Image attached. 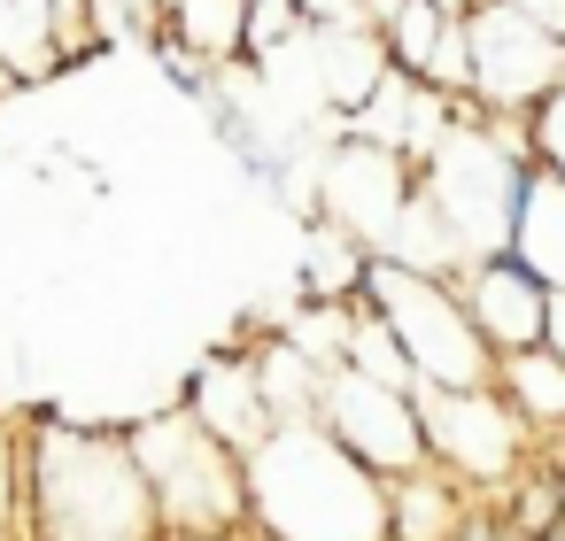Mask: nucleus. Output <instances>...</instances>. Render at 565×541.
<instances>
[{
    "mask_svg": "<svg viewBox=\"0 0 565 541\" xmlns=\"http://www.w3.org/2000/svg\"><path fill=\"white\" fill-rule=\"evenodd\" d=\"M186 410L225 441V448H256L279 418H271V402H264V387H256V356H210L194 379H186Z\"/></svg>",
    "mask_w": 565,
    "mask_h": 541,
    "instance_id": "13",
    "label": "nucleus"
},
{
    "mask_svg": "<svg viewBox=\"0 0 565 541\" xmlns=\"http://www.w3.org/2000/svg\"><path fill=\"white\" fill-rule=\"evenodd\" d=\"M526 132H534V163H542L550 178H565V86L534 101V117H526Z\"/></svg>",
    "mask_w": 565,
    "mask_h": 541,
    "instance_id": "19",
    "label": "nucleus"
},
{
    "mask_svg": "<svg viewBox=\"0 0 565 541\" xmlns=\"http://www.w3.org/2000/svg\"><path fill=\"white\" fill-rule=\"evenodd\" d=\"M495 394H503V410L534 433V441H550V433H565V356L542 340V348H519V356H495V379H488Z\"/></svg>",
    "mask_w": 565,
    "mask_h": 541,
    "instance_id": "14",
    "label": "nucleus"
},
{
    "mask_svg": "<svg viewBox=\"0 0 565 541\" xmlns=\"http://www.w3.org/2000/svg\"><path fill=\"white\" fill-rule=\"evenodd\" d=\"M63 71L55 55V0H0V78L24 86Z\"/></svg>",
    "mask_w": 565,
    "mask_h": 541,
    "instance_id": "17",
    "label": "nucleus"
},
{
    "mask_svg": "<svg viewBox=\"0 0 565 541\" xmlns=\"http://www.w3.org/2000/svg\"><path fill=\"white\" fill-rule=\"evenodd\" d=\"M542 340H550V348L565 356V294H557V286H550V317H542Z\"/></svg>",
    "mask_w": 565,
    "mask_h": 541,
    "instance_id": "23",
    "label": "nucleus"
},
{
    "mask_svg": "<svg viewBox=\"0 0 565 541\" xmlns=\"http://www.w3.org/2000/svg\"><path fill=\"white\" fill-rule=\"evenodd\" d=\"M125 456L140 464V487L156 502L163 541H225L248 533V456L225 448L194 410H163L125 433Z\"/></svg>",
    "mask_w": 565,
    "mask_h": 541,
    "instance_id": "3",
    "label": "nucleus"
},
{
    "mask_svg": "<svg viewBox=\"0 0 565 541\" xmlns=\"http://www.w3.org/2000/svg\"><path fill=\"white\" fill-rule=\"evenodd\" d=\"M256 541H387V479L364 472L318 418H287L248 448Z\"/></svg>",
    "mask_w": 565,
    "mask_h": 541,
    "instance_id": "1",
    "label": "nucleus"
},
{
    "mask_svg": "<svg viewBox=\"0 0 565 541\" xmlns=\"http://www.w3.org/2000/svg\"><path fill=\"white\" fill-rule=\"evenodd\" d=\"M32 510H40V541H163L140 464L125 456V433L47 425L32 456Z\"/></svg>",
    "mask_w": 565,
    "mask_h": 541,
    "instance_id": "4",
    "label": "nucleus"
},
{
    "mask_svg": "<svg viewBox=\"0 0 565 541\" xmlns=\"http://www.w3.org/2000/svg\"><path fill=\"white\" fill-rule=\"evenodd\" d=\"M418 433H426V464L465 495H503L542 448L503 410L495 387H418Z\"/></svg>",
    "mask_w": 565,
    "mask_h": 541,
    "instance_id": "6",
    "label": "nucleus"
},
{
    "mask_svg": "<svg viewBox=\"0 0 565 541\" xmlns=\"http://www.w3.org/2000/svg\"><path fill=\"white\" fill-rule=\"evenodd\" d=\"M380 55H387V71H403V78H418V86H434V94H449V101L472 94L465 17H441L434 0H403V9L380 24Z\"/></svg>",
    "mask_w": 565,
    "mask_h": 541,
    "instance_id": "12",
    "label": "nucleus"
},
{
    "mask_svg": "<svg viewBox=\"0 0 565 541\" xmlns=\"http://www.w3.org/2000/svg\"><path fill=\"white\" fill-rule=\"evenodd\" d=\"M356 302L387 317V333L403 340V364H411L418 387H488L495 379V356L472 333L465 294H457L449 271H418L403 256H372Z\"/></svg>",
    "mask_w": 565,
    "mask_h": 541,
    "instance_id": "5",
    "label": "nucleus"
},
{
    "mask_svg": "<svg viewBox=\"0 0 565 541\" xmlns=\"http://www.w3.org/2000/svg\"><path fill=\"white\" fill-rule=\"evenodd\" d=\"M341 125H349V140H372V148H387V155H403L418 171L441 148V132L457 125V101L434 94V86H418V78H403V71H380V86Z\"/></svg>",
    "mask_w": 565,
    "mask_h": 541,
    "instance_id": "11",
    "label": "nucleus"
},
{
    "mask_svg": "<svg viewBox=\"0 0 565 541\" xmlns=\"http://www.w3.org/2000/svg\"><path fill=\"white\" fill-rule=\"evenodd\" d=\"M511 9H519L526 24H542L550 40H565V0H511Z\"/></svg>",
    "mask_w": 565,
    "mask_h": 541,
    "instance_id": "21",
    "label": "nucleus"
},
{
    "mask_svg": "<svg viewBox=\"0 0 565 541\" xmlns=\"http://www.w3.org/2000/svg\"><path fill=\"white\" fill-rule=\"evenodd\" d=\"M434 9H441V17H472V9H480V0H434Z\"/></svg>",
    "mask_w": 565,
    "mask_h": 541,
    "instance_id": "25",
    "label": "nucleus"
},
{
    "mask_svg": "<svg viewBox=\"0 0 565 541\" xmlns=\"http://www.w3.org/2000/svg\"><path fill=\"white\" fill-rule=\"evenodd\" d=\"M179 9V40L217 63V55H241V24H248V0H171Z\"/></svg>",
    "mask_w": 565,
    "mask_h": 541,
    "instance_id": "18",
    "label": "nucleus"
},
{
    "mask_svg": "<svg viewBox=\"0 0 565 541\" xmlns=\"http://www.w3.org/2000/svg\"><path fill=\"white\" fill-rule=\"evenodd\" d=\"M457 294H465V317H472V333L488 340V356L542 348L550 286H542L519 256H480V263H465V271H457Z\"/></svg>",
    "mask_w": 565,
    "mask_h": 541,
    "instance_id": "10",
    "label": "nucleus"
},
{
    "mask_svg": "<svg viewBox=\"0 0 565 541\" xmlns=\"http://www.w3.org/2000/svg\"><path fill=\"white\" fill-rule=\"evenodd\" d=\"M0 86H9V78H0Z\"/></svg>",
    "mask_w": 565,
    "mask_h": 541,
    "instance_id": "28",
    "label": "nucleus"
},
{
    "mask_svg": "<svg viewBox=\"0 0 565 541\" xmlns=\"http://www.w3.org/2000/svg\"><path fill=\"white\" fill-rule=\"evenodd\" d=\"M411 194H418V171L403 155H387L372 140H341L333 163H326V178H318V217H326V232H349L356 248L387 256Z\"/></svg>",
    "mask_w": 565,
    "mask_h": 541,
    "instance_id": "9",
    "label": "nucleus"
},
{
    "mask_svg": "<svg viewBox=\"0 0 565 541\" xmlns=\"http://www.w3.org/2000/svg\"><path fill=\"white\" fill-rule=\"evenodd\" d=\"M465 63H472L465 101L480 117H534V101L565 86V40L526 24L511 0H480L465 17Z\"/></svg>",
    "mask_w": 565,
    "mask_h": 541,
    "instance_id": "8",
    "label": "nucleus"
},
{
    "mask_svg": "<svg viewBox=\"0 0 565 541\" xmlns=\"http://www.w3.org/2000/svg\"><path fill=\"white\" fill-rule=\"evenodd\" d=\"M534 464H542V479H550V495H557V518H565V456H557V448H534Z\"/></svg>",
    "mask_w": 565,
    "mask_h": 541,
    "instance_id": "22",
    "label": "nucleus"
},
{
    "mask_svg": "<svg viewBox=\"0 0 565 541\" xmlns=\"http://www.w3.org/2000/svg\"><path fill=\"white\" fill-rule=\"evenodd\" d=\"M526 541H565V518H550L542 533H526Z\"/></svg>",
    "mask_w": 565,
    "mask_h": 541,
    "instance_id": "26",
    "label": "nucleus"
},
{
    "mask_svg": "<svg viewBox=\"0 0 565 541\" xmlns=\"http://www.w3.org/2000/svg\"><path fill=\"white\" fill-rule=\"evenodd\" d=\"M364 472L380 479H403L426 464V433H418V387H395V379H372L356 364H326L318 371V410H310Z\"/></svg>",
    "mask_w": 565,
    "mask_h": 541,
    "instance_id": "7",
    "label": "nucleus"
},
{
    "mask_svg": "<svg viewBox=\"0 0 565 541\" xmlns=\"http://www.w3.org/2000/svg\"><path fill=\"white\" fill-rule=\"evenodd\" d=\"M449 541H519V533H511V518H503V502H495V495H472V502L457 510Z\"/></svg>",
    "mask_w": 565,
    "mask_h": 541,
    "instance_id": "20",
    "label": "nucleus"
},
{
    "mask_svg": "<svg viewBox=\"0 0 565 541\" xmlns=\"http://www.w3.org/2000/svg\"><path fill=\"white\" fill-rule=\"evenodd\" d=\"M526 178H534V155L503 148L495 125L472 101H457V125L418 163V209L434 217L457 271L480 263V256H511V217H519Z\"/></svg>",
    "mask_w": 565,
    "mask_h": 541,
    "instance_id": "2",
    "label": "nucleus"
},
{
    "mask_svg": "<svg viewBox=\"0 0 565 541\" xmlns=\"http://www.w3.org/2000/svg\"><path fill=\"white\" fill-rule=\"evenodd\" d=\"M225 541H256V533H225Z\"/></svg>",
    "mask_w": 565,
    "mask_h": 541,
    "instance_id": "27",
    "label": "nucleus"
},
{
    "mask_svg": "<svg viewBox=\"0 0 565 541\" xmlns=\"http://www.w3.org/2000/svg\"><path fill=\"white\" fill-rule=\"evenodd\" d=\"M511 256H519L542 286H557V294H565V178H550L542 163H534V178H526V194H519Z\"/></svg>",
    "mask_w": 565,
    "mask_h": 541,
    "instance_id": "15",
    "label": "nucleus"
},
{
    "mask_svg": "<svg viewBox=\"0 0 565 541\" xmlns=\"http://www.w3.org/2000/svg\"><path fill=\"white\" fill-rule=\"evenodd\" d=\"M395 9H403V0H364V17H372V24H387Z\"/></svg>",
    "mask_w": 565,
    "mask_h": 541,
    "instance_id": "24",
    "label": "nucleus"
},
{
    "mask_svg": "<svg viewBox=\"0 0 565 541\" xmlns=\"http://www.w3.org/2000/svg\"><path fill=\"white\" fill-rule=\"evenodd\" d=\"M465 502L472 495L457 479H441L434 464H418V472L387 479V541H449V526H457Z\"/></svg>",
    "mask_w": 565,
    "mask_h": 541,
    "instance_id": "16",
    "label": "nucleus"
}]
</instances>
